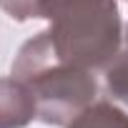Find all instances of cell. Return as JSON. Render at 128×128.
<instances>
[{"label":"cell","mask_w":128,"mask_h":128,"mask_svg":"<svg viewBox=\"0 0 128 128\" xmlns=\"http://www.w3.org/2000/svg\"><path fill=\"white\" fill-rule=\"evenodd\" d=\"M10 76L23 80L35 98L38 120L66 128L90 103H96L98 80L93 70L60 60L48 30L25 40L10 66Z\"/></svg>","instance_id":"1"},{"label":"cell","mask_w":128,"mask_h":128,"mask_svg":"<svg viewBox=\"0 0 128 128\" xmlns=\"http://www.w3.org/2000/svg\"><path fill=\"white\" fill-rule=\"evenodd\" d=\"M50 43L60 60L88 70H106L120 53L123 25L116 0H53Z\"/></svg>","instance_id":"2"},{"label":"cell","mask_w":128,"mask_h":128,"mask_svg":"<svg viewBox=\"0 0 128 128\" xmlns=\"http://www.w3.org/2000/svg\"><path fill=\"white\" fill-rule=\"evenodd\" d=\"M38 118L35 98L18 78H0V128H25Z\"/></svg>","instance_id":"3"},{"label":"cell","mask_w":128,"mask_h":128,"mask_svg":"<svg viewBox=\"0 0 128 128\" xmlns=\"http://www.w3.org/2000/svg\"><path fill=\"white\" fill-rule=\"evenodd\" d=\"M66 128H128V113L110 100H96Z\"/></svg>","instance_id":"4"},{"label":"cell","mask_w":128,"mask_h":128,"mask_svg":"<svg viewBox=\"0 0 128 128\" xmlns=\"http://www.w3.org/2000/svg\"><path fill=\"white\" fill-rule=\"evenodd\" d=\"M106 90L128 106V50L118 53L116 60L106 68Z\"/></svg>","instance_id":"5"},{"label":"cell","mask_w":128,"mask_h":128,"mask_svg":"<svg viewBox=\"0 0 128 128\" xmlns=\"http://www.w3.org/2000/svg\"><path fill=\"white\" fill-rule=\"evenodd\" d=\"M53 0H0L3 8L13 20H35V18H48Z\"/></svg>","instance_id":"6"},{"label":"cell","mask_w":128,"mask_h":128,"mask_svg":"<svg viewBox=\"0 0 128 128\" xmlns=\"http://www.w3.org/2000/svg\"><path fill=\"white\" fill-rule=\"evenodd\" d=\"M126 50H128V25H126Z\"/></svg>","instance_id":"7"}]
</instances>
